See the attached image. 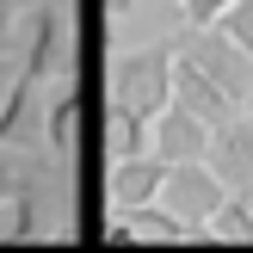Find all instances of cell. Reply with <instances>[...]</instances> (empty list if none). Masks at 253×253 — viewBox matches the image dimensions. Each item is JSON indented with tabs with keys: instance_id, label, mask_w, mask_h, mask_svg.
Instances as JSON below:
<instances>
[{
	"instance_id": "obj_1",
	"label": "cell",
	"mask_w": 253,
	"mask_h": 253,
	"mask_svg": "<svg viewBox=\"0 0 253 253\" xmlns=\"http://www.w3.org/2000/svg\"><path fill=\"white\" fill-rule=\"evenodd\" d=\"M173 56L179 43H136V49H118L105 68L111 81V105H130L142 118H155L161 105H173Z\"/></svg>"
},
{
	"instance_id": "obj_2",
	"label": "cell",
	"mask_w": 253,
	"mask_h": 253,
	"mask_svg": "<svg viewBox=\"0 0 253 253\" xmlns=\"http://www.w3.org/2000/svg\"><path fill=\"white\" fill-rule=\"evenodd\" d=\"M229 198V185L216 179V167L210 161H167V179H161V204L173 210V216L192 222V235H204L210 210Z\"/></svg>"
},
{
	"instance_id": "obj_3",
	"label": "cell",
	"mask_w": 253,
	"mask_h": 253,
	"mask_svg": "<svg viewBox=\"0 0 253 253\" xmlns=\"http://www.w3.org/2000/svg\"><path fill=\"white\" fill-rule=\"evenodd\" d=\"M179 49H185V56H192L198 68H204L210 81H216L222 93L235 99V105H247V99H253V56L235 43V37H222L216 25H198V31L185 37Z\"/></svg>"
},
{
	"instance_id": "obj_4",
	"label": "cell",
	"mask_w": 253,
	"mask_h": 253,
	"mask_svg": "<svg viewBox=\"0 0 253 253\" xmlns=\"http://www.w3.org/2000/svg\"><path fill=\"white\" fill-rule=\"evenodd\" d=\"M31 81H56L68 74V12L56 0H31L25 6V62H19Z\"/></svg>"
},
{
	"instance_id": "obj_5",
	"label": "cell",
	"mask_w": 253,
	"mask_h": 253,
	"mask_svg": "<svg viewBox=\"0 0 253 253\" xmlns=\"http://www.w3.org/2000/svg\"><path fill=\"white\" fill-rule=\"evenodd\" d=\"M173 105H185V111H192V118H204L210 130H216V124H229L235 111H241V105H235V99L222 93V86L210 81V74L198 68L192 56H185V49H179V56H173Z\"/></svg>"
},
{
	"instance_id": "obj_6",
	"label": "cell",
	"mask_w": 253,
	"mask_h": 253,
	"mask_svg": "<svg viewBox=\"0 0 253 253\" xmlns=\"http://www.w3.org/2000/svg\"><path fill=\"white\" fill-rule=\"evenodd\" d=\"M161 179H167V161H161L155 148H142V155H118L111 173H105V198H111V210L148 204V198H161Z\"/></svg>"
},
{
	"instance_id": "obj_7",
	"label": "cell",
	"mask_w": 253,
	"mask_h": 253,
	"mask_svg": "<svg viewBox=\"0 0 253 253\" xmlns=\"http://www.w3.org/2000/svg\"><path fill=\"white\" fill-rule=\"evenodd\" d=\"M148 148H155L161 161H204V148H210V124L192 118L185 105H161L155 124H148Z\"/></svg>"
},
{
	"instance_id": "obj_8",
	"label": "cell",
	"mask_w": 253,
	"mask_h": 253,
	"mask_svg": "<svg viewBox=\"0 0 253 253\" xmlns=\"http://www.w3.org/2000/svg\"><path fill=\"white\" fill-rule=\"evenodd\" d=\"M31 142H43V81L19 68L6 105H0V148H31Z\"/></svg>"
},
{
	"instance_id": "obj_9",
	"label": "cell",
	"mask_w": 253,
	"mask_h": 253,
	"mask_svg": "<svg viewBox=\"0 0 253 253\" xmlns=\"http://www.w3.org/2000/svg\"><path fill=\"white\" fill-rule=\"evenodd\" d=\"M81 130H86V105L74 93V81H68V86H56V99H43V148L56 161H68L81 148Z\"/></svg>"
},
{
	"instance_id": "obj_10",
	"label": "cell",
	"mask_w": 253,
	"mask_h": 253,
	"mask_svg": "<svg viewBox=\"0 0 253 253\" xmlns=\"http://www.w3.org/2000/svg\"><path fill=\"white\" fill-rule=\"evenodd\" d=\"M204 235H210V241H253V198L229 192V198H222L216 210H210Z\"/></svg>"
},
{
	"instance_id": "obj_11",
	"label": "cell",
	"mask_w": 253,
	"mask_h": 253,
	"mask_svg": "<svg viewBox=\"0 0 253 253\" xmlns=\"http://www.w3.org/2000/svg\"><path fill=\"white\" fill-rule=\"evenodd\" d=\"M148 124H155V118H142V111H130V105H111V124H105L111 161H118V155H142V148H148Z\"/></svg>"
},
{
	"instance_id": "obj_12",
	"label": "cell",
	"mask_w": 253,
	"mask_h": 253,
	"mask_svg": "<svg viewBox=\"0 0 253 253\" xmlns=\"http://www.w3.org/2000/svg\"><path fill=\"white\" fill-rule=\"evenodd\" d=\"M216 31H222V37H235V43L253 56V0H229V6L216 12Z\"/></svg>"
},
{
	"instance_id": "obj_13",
	"label": "cell",
	"mask_w": 253,
	"mask_h": 253,
	"mask_svg": "<svg viewBox=\"0 0 253 253\" xmlns=\"http://www.w3.org/2000/svg\"><path fill=\"white\" fill-rule=\"evenodd\" d=\"M222 6H229V0H179V12H185V25H192V31H198V25H216Z\"/></svg>"
},
{
	"instance_id": "obj_14",
	"label": "cell",
	"mask_w": 253,
	"mask_h": 253,
	"mask_svg": "<svg viewBox=\"0 0 253 253\" xmlns=\"http://www.w3.org/2000/svg\"><path fill=\"white\" fill-rule=\"evenodd\" d=\"M12 192H19V155H12V148H0V204H6Z\"/></svg>"
},
{
	"instance_id": "obj_15",
	"label": "cell",
	"mask_w": 253,
	"mask_h": 253,
	"mask_svg": "<svg viewBox=\"0 0 253 253\" xmlns=\"http://www.w3.org/2000/svg\"><path fill=\"white\" fill-rule=\"evenodd\" d=\"M31 6V0H0V43L12 37V25H19V12Z\"/></svg>"
},
{
	"instance_id": "obj_16",
	"label": "cell",
	"mask_w": 253,
	"mask_h": 253,
	"mask_svg": "<svg viewBox=\"0 0 253 253\" xmlns=\"http://www.w3.org/2000/svg\"><path fill=\"white\" fill-rule=\"evenodd\" d=\"M12 81H19V62L0 49V105H6V93H12Z\"/></svg>"
},
{
	"instance_id": "obj_17",
	"label": "cell",
	"mask_w": 253,
	"mask_h": 253,
	"mask_svg": "<svg viewBox=\"0 0 253 253\" xmlns=\"http://www.w3.org/2000/svg\"><path fill=\"white\" fill-rule=\"evenodd\" d=\"M130 6H136V0H105V12H118V19H124Z\"/></svg>"
},
{
	"instance_id": "obj_18",
	"label": "cell",
	"mask_w": 253,
	"mask_h": 253,
	"mask_svg": "<svg viewBox=\"0 0 253 253\" xmlns=\"http://www.w3.org/2000/svg\"><path fill=\"white\" fill-rule=\"evenodd\" d=\"M247 118H253V99H247Z\"/></svg>"
},
{
	"instance_id": "obj_19",
	"label": "cell",
	"mask_w": 253,
	"mask_h": 253,
	"mask_svg": "<svg viewBox=\"0 0 253 253\" xmlns=\"http://www.w3.org/2000/svg\"><path fill=\"white\" fill-rule=\"evenodd\" d=\"M0 49H6V43H0Z\"/></svg>"
}]
</instances>
